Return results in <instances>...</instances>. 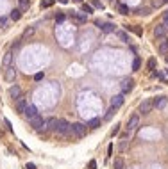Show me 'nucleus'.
<instances>
[{"label":"nucleus","instance_id":"obj_24","mask_svg":"<svg viewBox=\"0 0 168 169\" xmlns=\"http://www.w3.org/2000/svg\"><path fill=\"white\" fill-rule=\"evenodd\" d=\"M54 6V0H41V9H47Z\"/></svg>","mask_w":168,"mask_h":169},{"label":"nucleus","instance_id":"obj_43","mask_svg":"<svg viewBox=\"0 0 168 169\" xmlns=\"http://www.w3.org/2000/svg\"><path fill=\"white\" fill-rule=\"evenodd\" d=\"M166 62H168V57H166Z\"/></svg>","mask_w":168,"mask_h":169},{"label":"nucleus","instance_id":"obj_27","mask_svg":"<svg viewBox=\"0 0 168 169\" xmlns=\"http://www.w3.org/2000/svg\"><path fill=\"white\" fill-rule=\"evenodd\" d=\"M147 68H148V69H156V59H154V57H150V59L147 61Z\"/></svg>","mask_w":168,"mask_h":169},{"label":"nucleus","instance_id":"obj_15","mask_svg":"<svg viewBox=\"0 0 168 169\" xmlns=\"http://www.w3.org/2000/svg\"><path fill=\"white\" fill-rule=\"evenodd\" d=\"M152 103H154V107H156V109H164L166 103H168V98H166V96H159V98H156Z\"/></svg>","mask_w":168,"mask_h":169},{"label":"nucleus","instance_id":"obj_12","mask_svg":"<svg viewBox=\"0 0 168 169\" xmlns=\"http://www.w3.org/2000/svg\"><path fill=\"white\" fill-rule=\"evenodd\" d=\"M158 52L159 53H168V39L166 37H161L159 41H158Z\"/></svg>","mask_w":168,"mask_h":169},{"label":"nucleus","instance_id":"obj_1","mask_svg":"<svg viewBox=\"0 0 168 169\" xmlns=\"http://www.w3.org/2000/svg\"><path fill=\"white\" fill-rule=\"evenodd\" d=\"M55 135L61 137V139H70L72 134V125H70L66 119H59L57 121V128H55Z\"/></svg>","mask_w":168,"mask_h":169},{"label":"nucleus","instance_id":"obj_33","mask_svg":"<svg viewBox=\"0 0 168 169\" xmlns=\"http://www.w3.org/2000/svg\"><path fill=\"white\" fill-rule=\"evenodd\" d=\"M7 25V18L6 16H0V27H6Z\"/></svg>","mask_w":168,"mask_h":169},{"label":"nucleus","instance_id":"obj_4","mask_svg":"<svg viewBox=\"0 0 168 169\" xmlns=\"http://www.w3.org/2000/svg\"><path fill=\"white\" fill-rule=\"evenodd\" d=\"M95 25L99 27L102 32H106V34L115 32V29H116V25H115V23H109V21H106V23H102V21H95Z\"/></svg>","mask_w":168,"mask_h":169},{"label":"nucleus","instance_id":"obj_11","mask_svg":"<svg viewBox=\"0 0 168 169\" xmlns=\"http://www.w3.org/2000/svg\"><path fill=\"white\" fill-rule=\"evenodd\" d=\"M4 77H6V80H9V82H13L16 78V69H15V66H6V73H4Z\"/></svg>","mask_w":168,"mask_h":169},{"label":"nucleus","instance_id":"obj_40","mask_svg":"<svg viewBox=\"0 0 168 169\" xmlns=\"http://www.w3.org/2000/svg\"><path fill=\"white\" fill-rule=\"evenodd\" d=\"M59 2H61V4H66V2H68V0H59Z\"/></svg>","mask_w":168,"mask_h":169},{"label":"nucleus","instance_id":"obj_19","mask_svg":"<svg viewBox=\"0 0 168 169\" xmlns=\"http://www.w3.org/2000/svg\"><path fill=\"white\" fill-rule=\"evenodd\" d=\"M18 4H20V11H25V9H29L31 0H18Z\"/></svg>","mask_w":168,"mask_h":169},{"label":"nucleus","instance_id":"obj_38","mask_svg":"<svg viewBox=\"0 0 168 169\" xmlns=\"http://www.w3.org/2000/svg\"><path fill=\"white\" fill-rule=\"evenodd\" d=\"M63 20H64V16H63V15H59V16H55V21H57V23H61Z\"/></svg>","mask_w":168,"mask_h":169},{"label":"nucleus","instance_id":"obj_37","mask_svg":"<svg viewBox=\"0 0 168 169\" xmlns=\"http://www.w3.org/2000/svg\"><path fill=\"white\" fill-rule=\"evenodd\" d=\"M25 169H36V166L32 162H29V164H25Z\"/></svg>","mask_w":168,"mask_h":169},{"label":"nucleus","instance_id":"obj_25","mask_svg":"<svg viewBox=\"0 0 168 169\" xmlns=\"http://www.w3.org/2000/svg\"><path fill=\"white\" fill-rule=\"evenodd\" d=\"M150 12V7H138L136 9V15H148Z\"/></svg>","mask_w":168,"mask_h":169},{"label":"nucleus","instance_id":"obj_39","mask_svg":"<svg viewBox=\"0 0 168 169\" xmlns=\"http://www.w3.org/2000/svg\"><path fill=\"white\" fill-rule=\"evenodd\" d=\"M118 132H120V125H116V126H115V128H113V135H116Z\"/></svg>","mask_w":168,"mask_h":169},{"label":"nucleus","instance_id":"obj_30","mask_svg":"<svg viewBox=\"0 0 168 169\" xmlns=\"http://www.w3.org/2000/svg\"><path fill=\"white\" fill-rule=\"evenodd\" d=\"M115 112H116V109H115V107H111V109L107 110V114H106V118H104V119H111V118H113V114H115Z\"/></svg>","mask_w":168,"mask_h":169},{"label":"nucleus","instance_id":"obj_28","mask_svg":"<svg viewBox=\"0 0 168 169\" xmlns=\"http://www.w3.org/2000/svg\"><path fill=\"white\" fill-rule=\"evenodd\" d=\"M11 59H13V53L7 52V53H6V57H4V66H9V64H11Z\"/></svg>","mask_w":168,"mask_h":169},{"label":"nucleus","instance_id":"obj_14","mask_svg":"<svg viewBox=\"0 0 168 169\" xmlns=\"http://www.w3.org/2000/svg\"><path fill=\"white\" fill-rule=\"evenodd\" d=\"M123 102H125L123 94H116V96H113V98H111V107L118 109V107H122V105H123Z\"/></svg>","mask_w":168,"mask_h":169},{"label":"nucleus","instance_id":"obj_7","mask_svg":"<svg viewBox=\"0 0 168 169\" xmlns=\"http://www.w3.org/2000/svg\"><path fill=\"white\" fill-rule=\"evenodd\" d=\"M138 126H139V116H138V114H132V116L129 118V121H127V130H129V132H134Z\"/></svg>","mask_w":168,"mask_h":169},{"label":"nucleus","instance_id":"obj_2","mask_svg":"<svg viewBox=\"0 0 168 169\" xmlns=\"http://www.w3.org/2000/svg\"><path fill=\"white\" fill-rule=\"evenodd\" d=\"M57 118H48L45 119V125L41 126V128L38 130V134H47V132H55V128H57Z\"/></svg>","mask_w":168,"mask_h":169},{"label":"nucleus","instance_id":"obj_29","mask_svg":"<svg viewBox=\"0 0 168 169\" xmlns=\"http://www.w3.org/2000/svg\"><path fill=\"white\" fill-rule=\"evenodd\" d=\"M91 7H97V9H102L104 4L100 2V0H91Z\"/></svg>","mask_w":168,"mask_h":169},{"label":"nucleus","instance_id":"obj_5","mask_svg":"<svg viewBox=\"0 0 168 169\" xmlns=\"http://www.w3.org/2000/svg\"><path fill=\"white\" fill-rule=\"evenodd\" d=\"M166 32H168V23L156 25V29H154V36H156L158 39H161V37H166Z\"/></svg>","mask_w":168,"mask_h":169},{"label":"nucleus","instance_id":"obj_9","mask_svg":"<svg viewBox=\"0 0 168 169\" xmlns=\"http://www.w3.org/2000/svg\"><path fill=\"white\" fill-rule=\"evenodd\" d=\"M152 109H154L152 100H143V102H141V105H139V112H141V114H150Z\"/></svg>","mask_w":168,"mask_h":169},{"label":"nucleus","instance_id":"obj_18","mask_svg":"<svg viewBox=\"0 0 168 169\" xmlns=\"http://www.w3.org/2000/svg\"><path fill=\"white\" fill-rule=\"evenodd\" d=\"M9 18H11L13 21H18V20L22 18V11H20V9H13L11 15H9Z\"/></svg>","mask_w":168,"mask_h":169},{"label":"nucleus","instance_id":"obj_8","mask_svg":"<svg viewBox=\"0 0 168 169\" xmlns=\"http://www.w3.org/2000/svg\"><path fill=\"white\" fill-rule=\"evenodd\" d=\"M132 87H134V80H132V78H123V80H122V94L131 93Z\"/></svg>","mask_w":168,"mask_h":169},{"label":"nucleus","instance_id":"obj_6","mask_svg":"<svg viewBox=\"0 0 168 169\" xmlns=\"http://www.w3.org/2000/svg\"><path fill=\"white\" fill-rule=\"evenodd\" d=\"M29 125H31L32 128H34V130L38 132V130L41 128V126L45 125V119H43V118H41V116L38 114V116H34V118H31V119H29Z\"/></svg>","mask_w":168,"mask_h":169},{"label":"nucleus","instance_id":"obj_26","mask_svg":"<svg viewBox=\"0 0 168 169\" xmlns=\"http://www.w3.org/2000/svg\"><path fill=\"white\" fill-rule=\"evenodd\" d=\"M82 11L86 12V16H88V15H91V12H93V7L90 4H82Z\"/></svg>","mask_w":168,"mask_h":169},{"label":"nucleus","instance_id":"obj_17","mask_svg":"<svg viewBox=\"0 0 168 169\" xmlns=\"http://www.w3.org/2000/svg\"><path fill=\"white\" fill-rule=\"evenodd\" d=\"M70 16H72V20H75L77 23H86V15H80V12H72V15H70Z\"/></svg>","mask_w":168,"mask_h":169},{"label":"nucleus","instance_id":"obj_41","mask_svg":"<svg viewBox=\"0 0 168 169\" xmlns=\"http://www.w3.org/2000/svg\"><path fill=\"white\" fill-rule=\"evenodd\" d=\"M163 4H168V0H163Z\"/></svg>","mask_w":168,"mask_h":169},{"label":"nucleus","instance_id":"obj_20","mask_svg":"<svg viewBox=\"0 0 168 169\" xmlns=\"http://www.w3.org/2000/svg\"><path fill=\"white\" fill-rule=\"evenodd\" d=\"M113 169H123V159H115V162H113Z\"/></svg>","mask_w":168,"mask_h":169},{"label":"nucleus","instance_id":"obj_3","mask_svg":"<svg viewBox=\"0 0 168 169\" xmlns=\"http://www.w3.org/2000/svg\"><path fill=\"white\" fill-rule=\"evenodd\" d=\"M72 134H74V137H84L86 135V125L84 123H74L72 125Z\"/></svg>","mask_w":168,"mask_h":169},{"label":"nucleus","instance_id":"obj_36","mask_svg":"<svg viewBox=\"0 0 168 169\" xmlns=\"http://www.w3.org/2000/svg\"><path fill=\"white\" fill-rule=\"evenodd\" d=\"M163 6V0H154V7H161Z\"/></svg>","mask_w":168,"mask_h":169},{"label":"nucleus","instance_id":"obj_16","mask_svg":"<svg viewBox=\"0 0 168 169\" xmlns=\"http://www.w3.org/2000/svg\"><path fill=\"white\" fill-rule=\"evenodd\" d=\"M25 116H27V119H31V118L38 116V109H36L34 105H27V110H25Z\"/></svg>","mask_w":168,"mask_h":169},{"label":"nucleus","instance_id":"obj_32","mask_svg":"<svg viewBox=\"0 0 168 169\" xmlns=\"http://www.w3.org/2000/svg\"><path fill=\"white\" fill-rule=\"evenodd\" d=\"M32 32H34L32 27H31V29H25V32H23V36H22V37H29V36H32Z\"/></svg>","mask_w":168,"mask_h":169},{"label":"nucleus","instance_id":"obj_23","mask_svg":"<svg viewBox=\"0 0 168 169\" xmlns=\"http://www.w3.org/2000/svg\"><path fill=\"white\" fill-rule=\"evenodd\" d=\"M118 11H120V15H129V7L125 4H118Z\"/></svg>","mask_w":168,"mask_h":169},{"label":"nucleus","instance_id":"obj_22","mask_svg":"<svg viewBox=\"0 0 168 169\" xmlns=\"http://www.w3.org/2000/svg\"><path fill=\"white\" fill-rule=\"evenodd\" d=\"M139 68H141V59H139V57H136V59L132 61V71H138Z\"/></svg>","mask_w":168,"mask_h":169},{"label":"nucleus","instance_id":"obj_13","mask_svg":"<svg viewBox=\"0 0 168 169\" xmlns=\"http://www.w3.org/2000/svg\"><path fill=\"white\" fill-rule=\"evenodd\" d=\"M9 96L13 98V100H18V98H22V89H20V86H11L9 87Z\"/></svg>","mask_w":168,"mask_h":169},{"label":"nucleus","instance_id":"obj_31","mask_svg":"<svg viewBox=\"0 0 168 169\" xmlns=\"http://www.w3.org/2000/svg\"><path fill=\"white\" fill-rule=\"evenodd\" d=\"M116 36H118V37L123 41V43H127V41H129V39H127V34H125V32H118Z\"/></svg>","mask_w":168,"mask_h":169},{"label":"nucleus","instance_id":"obj_21","mask_svg":"<svg viewBox=\"0 0 168 169\" xmlns=\"http://www.w3.org/2000/svg\"><path fill=\"white\" fill-rule=\"evenodd\" d=\"M86 126H90V128H99V126H100V119H99V118H95V119H91Z\"/></svg>","mask_w":168,"mask_h":169},{"label":"nucleus","instance_id":"obj_42","mask_svg":"<svg viewBox=\"0 0 168 169\" xmlns=\"http://www.w3.org/2000/svg\"><path fill=\"white\" fill-rule=\"evenodd\" d=\"M75 2H82V0H75Z\"/></svg>","mask_w":168,"mask_h":169},{"label":"nucleus","instance_id":"obj_10","mask_svg":"<svg viewBox=\"0 0 168 169\" xmlns=\"http://www.w3.org/2000/svg\"><path fill=\"white\" fill-rule=\"evenodd\" d=\"M27 105H29V103H27V100H25L23 96L18 98V100H16V112H18V114H25Z\"/></svg>","mask_w":168,"mask_h":169},{"label":"nucleus","instance_id":"obj_34","mask_svg":"<svg viewBox=\"0 0 168 169\" xmlns=\"http://www.w3.org/2000/svg\"><path fill=\"white\" fill-rule=\"evenodd\" d=\"M34 80H36V82L43 80V73H41V71H39V73H36V75H34Z\"/></svg>","mask_w":168,"mask_h":169},{"label":"nucleus","instance_id":"obj_35","mask_svg":"<svg viewBox=\"0 0 168 169\" xmlns=\"http://www.w3.org/2000/svg\"><path fill=\"white\" fill-rule=\"evenodd\" d=\"M88 169H97V162H95V160H90V164H88Z\"/></svg>","mask_w":168,"mask_h":169}]
</instances>
